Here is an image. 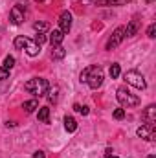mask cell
Masks as SVG:
<instances>
[{
    "mask_svg": "<svg viewBox=\"0 0 156 158\" xmlns=\"http://www.w3.org/2000/svg\"><path fill=\"white\" fill-rule=\"evenodd\" d=\"M64 129H66V132H76L77 131V121L72 116H66L64 118Z\"/></svg>",
    "mask_w": 156,
    "mask_h": 158,
    "instance_id": "15",
    "label": "cell"
},
{
    "mask_svg": "<svg viewBox=\"0 0 156 158\" xmlns=\"http://www.w3.org/2000/svg\"><path fill=\"white\" fill-rule=\"evenodd\" d=\"M119 74H121V68H119V64H117V63H112V64H110V77H112V79H117V77H119Z\"/></svg>",
    "mask_w": 156,
    "mask_h": 158,
    "instance_id": "19",
    "label": "cell"
},
{
    "mask_svg": "<svg viewBox=\"0 0 156 158\" xmlns=\"http://www.w3.org/2000/svg\"><path fill=\"white\" fill-rule=\"evenodd\" d=\"M142 119L145 125H153L154 127L156 123V105H149L143 112H142Z\"/></svg>",
    "mask_w": 156,
    "mask_h": 158,
    "instance_id": "10",
    "label": "cell"
},
{
    "mask_svg": "<svg viewBox=\"0 0 156 158\" xmlns=\"http://www.w3.org/2000/svg\"><path fill=\"white\" fill-rule=\"evenodd\" d=\"M112 156V149H107V151H105V158H110Z\"/></svg>",
    "mask_w": 156,
    "mask_h": 158,
    "instance_id": "29",
    "label": "cell"
},
{
    "mask_svg": "<svg viewBox=\"0 0 156 158\" xmlns=\"http://www.w3.org/2000/svg\"><path fill=\"white\" fill-rule=\"evenodd\" d=\"M110 158H117V156H114V155H112V156H110Z\"/></svg>",
    "mask_w": 156,
    "mask_h": 158,
    "instance_id": "32",
    "label": "cell"
},
{
    "mask_svg": "<svg viewBox=\"0 0 156 158\" xmlns=\"http://www.w3.org/2000/svg\"><path fill=\"white\" fill-rule=\"evenodd\" d=\"M2 66H4L6 70H11V68L15 66V57H13V55H7V57L4 59V64H2Z\"/></svg>",
    "mask_w": 156,
    "mask_h": 158,
    "instance_id": "20",
    "label": "cell"
},
{
    "mask_svg": "<svg viewBox=\"0 0 156 158\" xmlns=\"http://www.w3.org/2000/svg\"><path fill=\"white\" fill-rule=\"evenodd\" d=\"M33 30H35L37 33H46V31L50 30V24H48V22H44V20H39V22H35V24H33Z\"/></svg>",
    "mask_w": 156,
    "mask_h": 158,
    "instance_id": "17",
    "label": "cell"
},
{
    "mask_svg": "<svg viewBox=\"0 0 156 158\" xmlns=\"http://www.w3.org/2000/svg\"><path fill=\"white\" fill-rule=\"evenodd\" d=\"M9 20H11V24H15V26H20V24L24 22V7H22L20 4H17V6L11 7V11H9Z\"/></svg>",
    "mask_w": 156,
    "mask_h": 158,
    "instance_id": "7",
    "label": "cell"
},
{
    "mask_svg": "<svg viewBox=\"0 0 156 158\" xmlns=\"http://www.w3.org/2000/svg\"><path fill=\"white\" fill-rule=\"evenodd\" d=\"M48 88H50V83L42 77H33V79H30V81L24 83V90H26L28 94H33L35 98L46 96Z\"/></svg>",
    "mask_w": 156,
    "mask_h": 158,
    "instance_id": "1",
    "label": "cell"
},
{
    "mask_svg": "<svg viewBox=\"0 0 156 158\" xmlns=\"http://www.w3.org/2000/svg\"><path fill=\"white\" fill-rule=\"evenodd\" d=\"M9 77V70H6L4 66H0V81H4V79Z\"/></svg>",
    "mask_w": 156,
    "mask_h": 158,
    "instance_id": "25",
    "label": "cell"
},
{
    "mask_svg": "<svg viewBox=\"0 0 156 158\" xmlns=\"http://www.w3.org/2000/svg\"><path fill=\"white\" fill-rule=\"evenodd\" d=\"M97 2V6H112L114 4V0H96Z\"/></svg>",
    "mask_w": 156,
    "mask_h": 158,
    "instance_id": "26",
    "label": "cell"
},
{
    "mask_svg": "<svg viewBox=\"0 0 156 158\" xmlns=\"http://www.w3.org/2000/svg\"><path fill=\"white\" fill-rule=\"evenodd\" d=\"M103 68L101 66H88V74H86V85L90 86V88H94V90H97L101 85H103Z\"/></svg>",
    "mask_w": 156,
    "mask_h": 158,
    "instance_id": "4",
    "label": "cell"
},
{
    "mask_svg": "<svg viewBox=\"0 0 156 158\" xmlns=\"http://www.w3.org/2000/svg\"><path fill=\"white\" fill-rule=\"evenodd\" d=\"M57 92H59V86H53V88H48V101L50 103H55L57 101Z\"/></svg>",
    "mask_w": 156,
    "mask_h": 158,
    "instance_id": "18",
    "label": "cell"
},
{
    "mask_svg": "<svg viewBox=\"0 0 156 158\" xmlns=\"http://www.w3.org/2000/svg\"><path fill=\"white\" fill-rule=\"evenodd\" d=\"M114 118L116 119H123L125 118V110H123V109H116V110H114Z\"/></svg>",
    "mask_w": 156,
    "mask_h": 158,
    "instance_id": "24",
    "label": "cell"
},
{
    "mask_svg": "<svg viewBox=\"0 0 156 158\" xmlns=\"http://www.w3.org/2000/svg\"><path fill=\"white\" fill-rule=\"evenodd\" d=\"M147 158H156V156H154V155H149V156H147Z\"/></svg>",
    "mask_w": 156,
    "mask_h": 158,
    "instance_id": "30",
    "label": "cell"
},
{
    "mask_svg": "<svg viewBox=\"0 0 156 158\" xmlns=\"http://www.w3.org/2000/svg\"><path fill=\"white\" fill-rule=\"evenodd\" d=\"M125 39V28L123 26H119V28H116L114 30V33L109 37V40H107V50H114V48H117L119 44H121V40Z\"/></svg>",
    "mask_w": 156,
    "mask_h": 158,
    "instance_id": "6",
    "label": "cell"
},
{
    "mask_svg": "<svg viewBox=\"0 0 156 158\" xmlns=\"http://www.w3.org/2000/svg\"><path fill=\"white\" fill-rule=\"evenodd\" d=\"M74 109H76V112H79V114H83V116H86L90 110H88V107H84V105H79V103H76L74 105Z\"/></svg>",
    "mask_w": 156,
    "mask_h": 158,
    "instance_id": "21",
    "label": "cell"
},
{
    "mask_svg": "<svg viewBox=\"0 0 156 158\" xmlns=\"http://www.w3.org/2000/svg\"><path fill=\"white\" fill-rule=\"evenodd\" d=\"M35 42H37V44H39V46H42V44H44V42H46V35H44V33H37V35H35Z\"/></svg>",
    "mask_w": 156,
    "mask_h": 158,
    "instance_id": "23",
    "label": "cell"
},
{
    "mask_svg": "<svg viewBox=\"0 0 156 158\" xmlns=\"http://www.w3.org/2000/svg\"><path fill=\"white\" fill-rule=\"evenodd\" d=\"M140 30V20H130L129 26L125 28V37H134Z\"/></svg>",
    "mask_w": 156,
    "mask_h": 158,
    "instance_id": "12",
    "label": "cell"
},
{
    "mask_svg": "<svg viewBox=\"0 0 156 158\" xmlns=\"http://www.w3.org/2000/svg\"><path fill=\"white\" fill-rule=\"evenodd\" d=\"M64 55H66V50L63 48V44L51 46V59L53 61H61V59H64Z\"/></svg>",
    "mask_w": 156,
    "mask_h": 158,
    "instance_id": "13",
    "label": "cell"
},
{
    "mask_svg": "<svg viewBox=\"0 0 156 158\" xmlns=\"http://www.w3.org/2000/svg\"><path fill=\"white\" fill-rule=\"evenodd\" d=\"M136 132H138L140 138H143V140H147V142L156 140V132H154V127H153V125H142Z\"/></svg>",
    "mask_w": 156,
    "mask_h": 158,
    "instance_id": "9",
    "label": "cell"
},
{
    "mask_svg": "<svg viewBox=\"0 0 156 158\" xmlns=\"http://www.w3.org/2000/svg\"><path fill=\"white\" fill-rule=\"evenodd\" d=\"M125 81H127L130 86L138 88V90H145V88H147V81H145V77H143L138 70H129V72H125Z\"/></svg>",
    "mask_w": 156,
    "mask_h": 158,
    "instance_id": "5",
    "label": "cell"
},
{
    "mask_svg": "<svg viewBox=\"0 0 156 158\" xmlns=\"http://www.w3.org/2000/svg\"><path fill=\"white\" fill-rule=\"evenodd\" d=\"M127 2H132V0H114L112 6H123V4H127Z\"/></svg>",
    "mask_w": 156,
    "mask_h": 158,
    "instance_id": "27",
    "label": "cell"
},
{
    "mask_svg": "<svg viewBox=\"0 0 156 158\" xmlns=\"http://www.w3.org/2000/svg\"><path fill=\"white\" fill-rule=\"evenodd\" d=\"M145 2H147V4H151V2H153V0H145Z\"/></svg>",
    "mask_w": 156,
    "mask_h": 158,
    "instance_id": "31",
    "label": "cell"
},
{
    "mask_svg": "<svg viewBox=\"0 0 156 158\" xmlns=\"http://www.w3.org/2000/svg\"><path fill=\"white\" fill-rule=\"evenodd\" d=\"M33 158H46V155H44V151H37V153L33 155Z\"/></svg>",
    "mask_w": 156,
    "mask_h": 158,
    "instance_id": "28",
    "label": "cell"
},
{
    "mask_svg": "<svg viewBox=\"0 0 156 158\" xmlns=\"http://www.w3.org/2000/svg\"><path fill=\"white\" fill-rule=\"evenodd\" d=\"M147 37H149V39H154L156 37V24H151V26L147 28Z\"/></svg>",
    "mask_w": 156,
    "mask_h": 158,
    "instance_id": "22",
    "label": "cell"
},
{
    "mask_svg": "<svg viewBox=\"0 0 156 158\" xmlns=\"http://www.w3.org/2000/svg\"><path fill=\"white\" fill-rule=\"evenodd\" d=\"M116 98H117V101H119V105H121V107H127V109L138 107V105L142 103V99H140L136 94H132L127 86H119V88H117Z\"/></svg>",
    "mask_w": 156,
    "mask_h": 158,
    "instance_id": "2",
    "label": "cell"
},
{
    "mask_svg": "<svg viewBox=\"0 0 156 158\" xmlns=\"http://www.w3.org/2000/svg\"><path fill=\"white\" fill-rule=\"evenodd\" d=\"M15 48L17 50H26V53L30 55V57H37L40 53V46L35 42V40L28 39V37H22V35H18L17 39H15Z\"/></svg>",
    "mask_w": 156,
    "mask_h": 158,
    "instance_id": "3",
    "label": "cell"
},
{
    "mask_svg": "<svg viewBox=\"0 0 156 158\" xmlns=\"http://www.w3.org/2000/svg\"><path fill=\"white\" fill-rule=\"evenodd\" d=\"M22 109H24V112H28V114L35 112V110L39 109V99H37V98H33V99H30V101H24Z\"/></svg>",
    "mask_w": 156,
    "mask_h": 158,
    "instance_id": "14",
    "label": "cell"
},
{
    "mask_svg": "<svg viewBox=\"0 0 156 158\" xmlns=\"http://www.w3.org/2000/svg\"><path fill=\"white\" fill-rule=\"evenodd\" d=\"M63 39H64V33H63L61 30H53V31L50 33V44H51V46L63 44Z\"/></svg>",
    "mask_w": 156,
    "mask_h": 158,
    "instance_id": "11",
    "label": "cell"
},
{
    "mask_svg": "<svg viewBox=\"0 0 156 158\" xmlns=\"http://www.w3.org/2000/svg\"><path fill=\"white\" fill-rule=\"evenodd\" d=\"M37 116H39V121H42V123H50V107H40Z\"/></svg>",
    "mask_w": 156,
    "mask_h": 158,
    "instance_id": "16",
    "label": "cell"
},
{
    "mask_svg": "<svg viewBox=\"0 0 156 158\" xmlns=\"http://www.w3.org/2000/svg\"><path fill=\"white\" fill-rule=\"evenodd\" d=\"M59 30L63 33H68L72 30V13L70 11H63L59 15Z\"/></svg>",
    "mask_w": 156,
    "mask_h": 158,
    "instance_id": "8",
    "label": "cell"
}]
</instances>
